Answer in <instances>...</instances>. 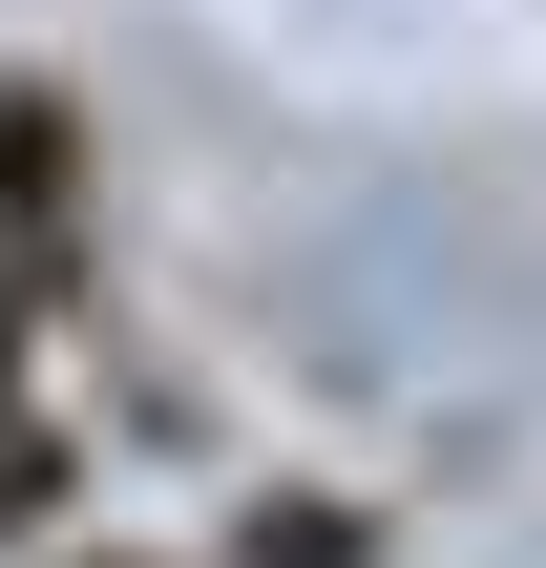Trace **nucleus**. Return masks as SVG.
<instances>
[{
    "label": "nucleus",
    "mask_w": 546,
    "mask_h": 568,
    "mask_svg": "<svg viewBox=\"0 0 546 568\" xmlns=\"http://www.w3.org/2000/svg\"><path fill=\"white\" fill-rule=\"evenodd\" d=\"M231 568H379V527H358L337 485H274V506L231 527Z\"/></svg>",
    "instance_id": "obj_2"
},
{
    "label": "nucleus",
    "mask_w": 546,
    "mask_h": 568,
    "mask_svg": "<svg viewBox=\"0 0 546 568\" xmlns=\"http://www.w3.org/2000/svg\"><path fill=\"white\" fill-rule=\"evenodd\" d=\"M63 485H84V443L21 400V422H0V548H42V506H63Z\"/></svg>",
    "instance_id": "obj_3"
},
{
    "label": "nucleus",
    "mask_w": 546,
    "mask_h": 568,
    "mask_svg": "<svg viewBox=\"0 0 546 568\" xmlns=\"http://www.w3.org/2000/svg\"><path fill=\"white\" fill-rule=\"evenodd\" d=\"M84 568H168V548H84Z\"/></svg>",
    "instance_id": "obj_4"
},
{
    "label": "nucleus",
    "mask_w": 546,
    "mask_h": 568,
    "mask_svg": "<svg viewBox=\"0 0 546 568\" xmlns=\"http://www.w3.org/2000/svg\"><path fill=\"white\" fill-rule=\"evenodd\" d=\"M84 274H105V148H84V105H63V84H0V295L63 337V316H84Z\"/></svg>",
    "instance_id": "obj_1"
}]
</instances>
